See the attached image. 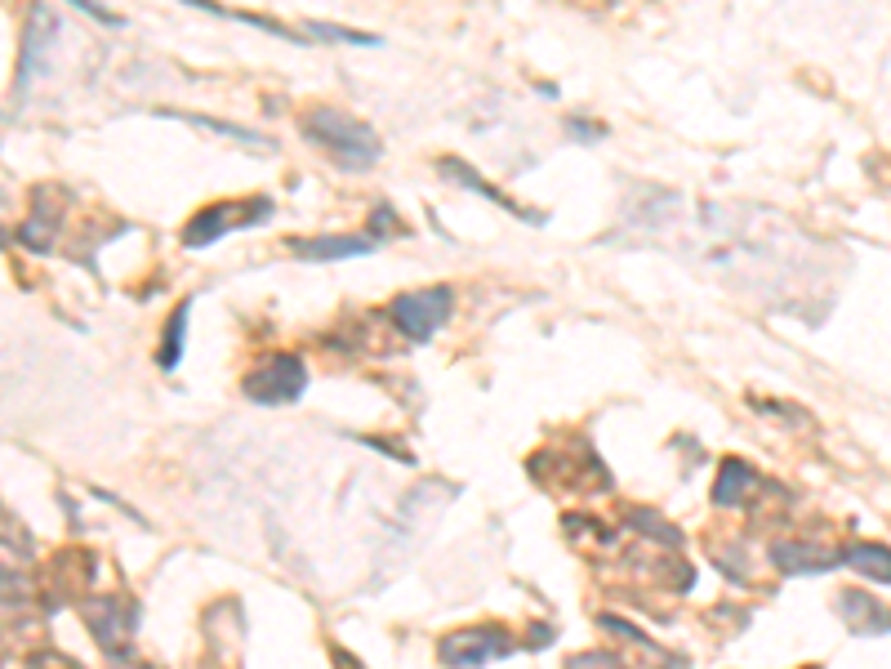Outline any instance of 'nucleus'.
<instances>
[{
    "instance_id": "obj_7",
    "label": "nucleus",
    "mask_w": 891,
    "mask_h": 669,
    "mask_svg": "<svg viewBox=\"0 0 891 669\" xmlns=\"http://www.w3.org/2000/svg\"><path fill=\"white\" fill-rule=\"evenodd\" d=\"M776 563L789 576H820V571L838 567L842 554H820V550H807V545H776Z\"/></svg>"
},
{
    "instance_id": "obj_6",
    "label": "nucleus",
    "mask_w": 891,
    "mask_h": 669,
    "mask_svg": "<svg viewBox=\"0 0 891 669\" xmlns=\"http://www.w3.org/2000/svg\"><path fill=\"white\" fill-rule=\"evenodd\" d=\"M838 607H842V620L852 624L856 634H891V611L882 607V603H874L869 594H842L838 598Z\"/></svg>"
},
{
    "instance_id": "obj_8",
    "label": "nucleus",
    "mask_w": 891,
    "mask_h": 669,
    "mask_svg": "<svg viewBox=\"0 0 891 669\" xmlns=\"http://www.w3.org/2000/svg\"><path fill=\"white\" fill-rule=\"evenodd\" d=\"M370 245H374L370 237H321V241H300L294 250L304 260H348V255H366Z\"/></svg>"
},
{
    "instance_id": "obj_5",
    "label": "nucleus",
    "mask_w": 891,
    "mask_h": 669,
    "mask_svg": "<svg viewBox=\"0 0 891 669\" xmlns=\"http://www.w3.org/2000/svg\"><path fill=\"white\" fill-rule=\"evenodd\" d=\"M508 652V639L499 630H463V634H450L442 643V656L450 665H482L491 656H504Z\"/></svg>"
},
{
    "instance_id": "obj_3",
    "label": "nucleus",
    "mask_w": 891,
    "mask_h": 669,
    "mask_svg": "<svg viewBox=\"0 0 891 669\" xmlns=\"http://www.w3.org/2000/svg\"><path fill=\"white\" fill-rule=\"evenodd\" d=\"M268 215H272V205H268L264 197H254V201H224V205H209V211H201V215L188 224L183 241H188V245H209V241H219L228 228L259 224V219H268Z\"/></svg>"
},
{
    "instance_id": "obj_1",
    "label": "nucleus",
    "mask_w": 891,
    "mask_h": 669,
    "mask_svg": "<svg viewBox=\"0 0 891 669\" xmlns=\"http://www.w3.org/2000/svg\"><path fill=\"white\" fill-rule=\"evenodd\" d=\"M304 135L326 148L344 171H366V165L379 161V135L370 130L366 121L348 116V112H334V108H313L304 116Z\"/></svg>"
},
{
    "instance_id": "obj_10",
    "label": "nucleus",
    "mask_w": 891,
    "mask_h": 669,
    "mask_svg": "<svg viewBox=\"0 0 891 669\" xmlns=\"http://www.w3.org/2000/svg\"><path fill=\"white\" fill-rule=\"evenodd\" d=\"M753 482H758V478H753L749 465H740V459H727V465H723V478H717L713 500H717V505H727V500H731V505H740V495H744Z\"/></svg>"
},
{
    "instance_id": "obj_9",
    "label": "nucleus",
    "mask_w": 891,
    "mask_h": 669,
    "mask_svg": "<svg viewBox=\"0 0 891 669\" xmlns=\"http://www.w3.org/2000/svg\"><path fill=\"white\" fill-rule=\"evenodd\" d=\"M842 563H852V567H861L865 576L891 584V550H882V545H852V550L842 554Z\"/></svg>"
},
{
    "instance_id": "obj_2",
    "label": "nucleus",
    "mask_w": 891,
    "mask_h": 669,
    "mask_svg": "<svg viewBox=\"0 0 891 669\" xmlns=\"http://www.w3.org/2000/svg\"><path fill=\"white\" fill-rule=\"evenodd\" d=\"M455 300L446 286H433V290H410V295L393 300V321L410 335V340H429V335H437L450 317Z\"/></svg>"
},
{
    "instance_id": "obj_4",
    "label": "nucleus",
    "mask_w": 891,
    "mask_h": 669,
    "mask_svg": "<svg viewBox=\"0 0 891 669\" xmlns=\"http://www.w3.org/2000/svg\"><path fill=\"white\" fill-rule=\"evenodd\" d=\"M254 402H294L304 393V362L300 357H272L245 380Z\"/></svg>"
},
{
    "instance_id": "obj_11",
    "label": "nucleus",
    "mask_w": 891,
    "mask_h": 669,
    "mask_svg": "<svg viewBox=\"0 0 891 669\" xmlns=\"http://www.w3.org/2000/svg\"><path fill=\"white\" fill-rule=\"evenodd\" d=\"M188 308H192V304H179L175 317H169V326H165V349H161V366H165V370H175V366H179L183 335H188Z\"/></svg>"
}]
</instances>
